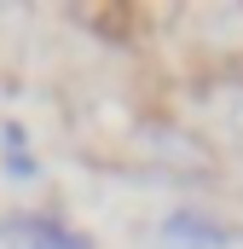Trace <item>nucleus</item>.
Returning <instances> with one entry per match:
<instances>
[{
	"instance_id": "1",
	"label": "nucleus",
	"mask_w": 243,
	"mask_h": 249,
	"mask_svg": "<svg viewBox=\"0 0 243 249\" xmlns=\"http://www.w3.org/2000/svg\"><path fill=\"white\" fill-rule=\"evenodd\" d=\"M139 151H145L156 168L180 174V180H208V174H214V151H208L197 133L174 127V122H145L139 127Z\"/></svg>"
},
{
	"instance_id": "2",
	"label": "nucleus",
	"mask_w": 243,
	"mask_h": 249,
	"mask_svg": "<svg viewBox=\"0 0 243 249\" xmlns=\"http://www.w3.org/2000/svg\"><path fill=\"white\" fill-rule=\"evenodd\" d=\"M6 244L12 249H75L58 226H47V220H6Z\"/></svg>"
},
{
	"instance_id": "3",
	"label": "nucleus",
	"mask_w": 243,
	"mask_h": 249,
	"mask_svg": "<svg viewBox=\"0 0 243 249\" xmlns=\"http://www.w3.org/2000/svg\"><path fill=\"white\" fill-rule=\"evenodd\" d=\"M226 127H232V145H238V151H243V99H238V105H232V116H226Z\"/></svg>"
}]
</instances>
